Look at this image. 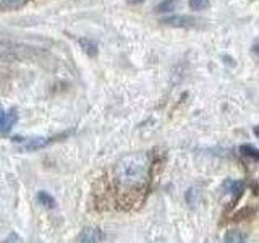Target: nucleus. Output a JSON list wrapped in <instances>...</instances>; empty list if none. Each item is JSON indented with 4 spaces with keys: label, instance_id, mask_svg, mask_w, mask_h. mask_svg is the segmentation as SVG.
<instances>
[{
    "label": "nucleus",
    "instance_id": "14",
    "mask_svg": "<svg viewBox=\"0 0 259 243\" xmlns=\"http://www.w3.org/2000/svg\"><path fill=\"white\" fill-rule=\"evenodd\" d=\"M26 0H2V5L5 7V8H18V7H21Z\"/></svg>",
    "mask_w": 259,
    "mask_h": 243
},
{
    "label": "nucleus",
    "instance_id": "15",
    "mask_svg": "<svg viewBox=\"0 0 259 243\" xmlns=\"http://www.w3.org/2000/svg\"><path fill=\"white\" fill-rule=\"evenodd\" d=\"M128 4H132V5H138V4H143L144 0H126Z\"/></svg>",
    "mask_w": 259,
    "mask_h": 243
},
{
    "label": "nucleus",
    "instance_id": "8",
    "mask_svg": "<svg viewBox=\"0 0 259 243\" xmlns=\"http://www.w3.org/2000/svg\"><path fill=\"white\" fill-rule=\"evenodd\" d=\"M37 201L40 206H44L47 209H52L55 206V199L52 198V194H49L47 191H39L37 193Z\"/></svg>",
    "mask_w": 259,
    "mask_h": 243
},
{
    "label": "nucleus",
    "instance_id": "2",
    "mask_svg": "<svg viewBox=\"0 0 259 243\" xmlns=\"http://www.w3.org/2000/svg\"><path fill=\"white\" fill-rule=\"evenodd\" d=\"M104 233L97 227H84L78 235V243H101Z\"/></svg>",
    "mask_w": 259,
    "mask_h": 243
},
{
    "label": "nucleus",
    "instance_id": "4",
    "mask_svg": "<svg viewBox=\"0 0 259 243\" xmlns=\"http://www.w3.org/2000/svg\"><path fill=\"white\" fill-rule=\"evenodd\" d=\"M15 141L21 143L24 149L36 151V149H40V148H44V146H47L52 141V138H24V140L23 138H15Z\"/></svg>",
    "mask_w": 259,
    "mask_h": 243
},
{
    "label": "nucleus",
    "instance_id": "10",
    "mask_svg": "<svg viewBox=\"0 0 259 243\" xmlns=\"http://www.w3.org/2000/svg\"><path fill=\"white\" fill-rule=\"evenodd\" d=\"M79 44H81V47L84 49V52L88 54V55H96L97 54V46H96V43H93V40H89V39H79Z\"/></svg>",
    "mask_w": 259,
    "mask_h": 243
},
{
    "label": "nucleus",
    "instance_id": "13",
    "mask_svg": "<svg viewBox=\"0 0 259 243\" xmlns=\"http://www.w3.org/2000/svg\"><path fill=\"white\" fill-rule=\"evenodd\" d=\"M172 10H175V0H164V2L157 5V12L165 13V12H172Z\"/></svg>",
    "mask_w": 259,
    "mask_h": 243
},
{
    "label": "nucleus",
    "instance_id": "9",
    "mask_svg": "<svg viewBox=\"0 0 259 243\" xmlns=\"http://www.w3.org/2000/svg\"><path fill=\"white\" fill-rule=\"evenodd\" d=\"M240 151H241L243 156H248V157H251L253 160H257L259 159V151L256 148H253V146H249V144L240 146Z\"/></svg>",
    "mask_w": 259,
    "mask_h": 243
},
{
    "label": "nucleus",
    "instance_id": "3",
    "mask_svg": "<svg viewBox=\"0 0 259 243\" xmlns=\"http://www.w3.org/2000/svg\"><path fill=\"white\" fill-rule=\"evenodd\" d=\"M162 23L168 24V26H175V28H193L194 24H196V20L186 15H172V16H167V18H162Z\"/></svg>",
    "mask_w": 259,
    "mask_h": 243
},
{
    "label": "nucleus",
    "instance_id": "1",
    "mask_svg": "<svg viewBox=\"0 0 259 243\" xmlns=\"http://www.w3.org/2000/svg\"><path fill=\"white\" fill-rule=\"evenodd\" d=\"M151 177V159L146 152H130L115 164L117 185L125 191H141Z\"/></svg>",
    "mask_w": 259,
    "mask_h": 243
},
{
    "label": "nucleus",
    "instance_id": "5",
    "mask_svg": "<svg viewBox=\"0 0 259 243\" xmlns=\"http://www.w3.org/2000/svg\"><path fill=\"white\" fill-rule=\"evenodd\" d=\"M15 124H16V112L5 110L0 105V133H8Z\"/></svg>",
    "mask_w": 259,
    "mask_h": 243
},
{
    "label": "nucleus",
    "instance_id": "6",
    "mask_svg": "<svg viewBox=\"0 0 259 243\" xmlns=\"http://www.w3.org/2000/svg\"><path fill=\"white\" fill-rule=\"evenodd\" d=\"M245 190V182L243 180H227L224 183V191L227 194H232V196L238 198L240 194Z\"/></svg>",
    "mask_w": 259,
    "mask_h": 243
},
{
    "label": "nucleus",
    "instance_id": "11",
    "mask_svg": "<svg viewBox=\"0 0 259 243\" xmlns=\"http://www.w3.org/2000/svg\"><path fill=\"white\" fill-rule=\"evenodd\" d=\"M199 196H201V191L198 188H190L186 191V201H188V205H196L199 201Z\"/></svg>",
    "mask_w": 259,
    "mask_h": 243
},
{
    "label": "nucleus",
    "instance_id": "7",
    "mask_svg": "<svg viewBox=\"0 0 259 243\" xmlns=\"http://www.w3.org/2000/svg\"><path fill=\"white\" fill-rule=\"evenodd\" d=\"M224 243H246V238H245V235H243V232L233 229L225 233Z\"/></svg>",
    "mask_w": 259,
    "mask_h": 243
},
{
    "label": "nucleus",
    "instance_id": "12",
    "mask_svg": "<svg viewBox=\"0 0 259 243\" xmlns=\"http://www.w3.org/2000/svg\"><path fill=\"white\" fill-rule=\"evenodd\" d=\"M188 5L191 10H204L206 7H209V0H188Z\"/></svg>",
    "mask_w": 259,
    "mask_h": 243
}]
</instances>
